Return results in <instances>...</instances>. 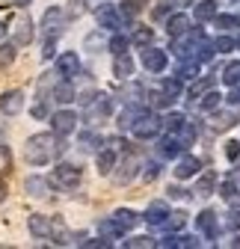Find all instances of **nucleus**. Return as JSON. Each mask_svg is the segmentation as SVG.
<instances>
[{
  "label": "nucleus",
  "instance_id": "nucleus-1",
  "mask_svg": "<svg viewBox=\"0 0 240 249\" xmlns=\"http://www.w3.org/2000/svg\"><path fill=\"white\" fill-rule=\"evenodd\" d=\"M63 151V145H59V140L53 134H36L33 140L27 142V160L33 166H45L53 160V154Z\"/></svg>",
  "mask_w": 240,
  "mask_h": 249
},
{
  "label": "nucleus",
  "instance_id": "nucleus-2",
  "mask_svg": "<svg viewBox=\"0 0 240 249\" xmlns=\"http://www.w3.org/2000/svg\"><path fill=\"white\" fill-rule=\"evenodd\" d=\"M134 137L137 140H152V137H157L160 131H163V119H157L154 113H142L137 122H134Z\"/></svg>",
  "mask_w": 240,
  "mask_h": 249
},
{
  "label": "nucleus",
  "instance_id": "nucleus-3",
  "mask_svg": "<svg viewBox=\"0 0 240 249\" xmlns=\"http://www.w3.org/2000/svg\"><path fill=\"white\" fill-rule=\"evenodd\" d=\"M56 74H63L66 80L74 77V74H80V56H77L74 51L59 53V56H56Z\"/></svg>",
  "mask_w": 240,
  "mask_h": 249
},
{
  "label": "nucleus",
  "instance_id": "nucleus-4",
  "mask_svg": "<svg viewBox=\"0 0 240 249\" xmlns=\"http://www.w3.org/2000/svg\"><path fill=\"white\" fill-rule=\"evenodd\" d=\"M80 169L77 166H71V163H59L56 169H53V181L59 184V187H77L80 184Z\"/></svg>",
  "mask_w": 240,
  "mask_h": 249
},
{
  "label": "nucleus",
  "instance_id": "nucleus-5",
  "mask_svg": "<svg viewBox=\"0 0 240 249\" xmlns=\"http://www.w3.org/2000/svg\"><path fill=\"white\" fill-rule=\"evenodd\" d=\"M51 124H53V131H56L59 137H66V134H71V131L77 128V116H74L71 110H59V113L51 116Z\"/></svg>",
  "mask_w": 240,
  "mask_h": 249
},
{
  "label": "nucleus",
  "instance_id": "nucleus-6",
  "mask_svg": "<svg viewBox=\"0 0 240 249\" xmlns=\"http://www.w3.org/2000/svg\"><path fill=\"white\" fill-rule=\"evenodd\" d=\"M27 229H30V234H33V237H51L53 234V220H51V216H45V213H33L27 220Z\"/></svg>",
  "mask_w": 240,
  "mask_h": 249
},
{
  "label": "nucleus",
  "instance_id": "nucleus-7",
  "mask_svg": "<svg viewBox=\"0 0 240 249\" xmlns=\"http://www.w3.org/2000/svg\"><path fill=\"white\" fill-rule=\"evenodd\" d=\"M0 110L6 116H18L24 110V92L21 89H12V92H3L0 95Z\"/></svg>",
  "mask_w": 240,
  "mask_h": 249
},
{
  "label": "nucleus",
  "instance_id": "nucleus-8",
  "mask_svg": "<svg viewBox=\"0 0 240 249\" xmlns=\"http://www.w3.org/2000/svg\"><path fill=\"white\" fill-rule=\"evenodd\" d=\"M63 24H66V12L63 9H48L45 12V18H42V27H45V33L48 36H59L63 33Z\"/></svg>",
  "mask_w": 240,
  "mask_h": 249
},
{
  "label": "nucleus",
  "instance_id": "nucleus-9",
  "mask_svg": "<svg viewBox=\"0 0 240 249\" xmlns=\"http://www.w3.org/2000/svg\"><path fill=\"white\" fill-rule=\"evenodd\" d=\"M142 66H145L148 71L160 74V71L166 69V53L157 51V48H145V51H142Z\"/></svg>",
  "mask_w": 240,
  "mask_h": 249
},
{
  "label": "nucleus",
  "instance_id": "nucleus-10",
  "mask_svg": "<svg viewBox=\"0 0 240 249\" xmlns=\"http://www.w3.org/2000/svg\"><path fill=\"white\" fill-rule=\"evenodd\" d=\"M166 216H169V208H166V202H152L142 220H145L148 226H163V223H166Z\"/></svg>",
  "mask_w": 240,
  "mask_h": 249
},
{
  "label": "nucleus",
  "instance_id": "nucleus-11",
  "mask_svg": "<svg viewBox=\"0 0 240 249\" xmlns=\"http://www.w3.org/2000/svg\"><path fill=\"white\" fill-rule=\"evenodd\" d=\"M202 169V163H199V158H193V154H184L181 160H178V166H175V178H193L196 172Z\"/></svg>",
  "mask_w": 240,
  "mask_h": 249
},
{
  "label": "nucleus",
  "instance_id": "nucleus-12",
  "mask_svg": "<svg viewBox=\"0 0 240 249\" xmlns=\"http://www.w3.org/2000/svg\"><path fill=\"white\" fill-rule=\"evenodd\" d=\"M33 42V21L27 15H18L15 21V45H30Z\"/></svg>",
  "mask_w": 240,
  "mask_h": 249
},
{
  "label": "nucleus",
  "instance_id": "nucleus-13",
  "mask_svg": "<svg viewBox=\"0 0 240 249\" xmlns=\"http://www.w3.org/2000/svg\"><path fill=\"white\" fill-rule=\"evenodd\" d=\"M137 220H139V216H137L131 208H119V211L113 213V223H116V229L122 231V234H125V231H131V229L137 226Z\"/></svg>",
  "mask_w": 240,
  "mask_h": 249
},
{
  "label": "nucleus",
  "instance_id": "nucleus-14",
  "mask_svg": "<svg viewBox=\"0 0 240 249\" xmlns=\"http://www.w3.org/2000/svg\"><path fill=\"white\" fill-rule=\"evenodd\" d=\"M196 226H199V231L202 234H207V237H217V213L214 211H202L199 216H196Z\"/></svg>",
  "mask_w": 240,
  "mask_h": 249
},
{
  "label": "nucleus",
  "instance_id": "nucleus-15",
  "mask_svg": "<svg viewBox=\"0 0 240 249\" xmlns=\"http://www.w3.org/2000/svg\"><path fill=\"white\" fill-rule=\"evenodd\" d=\"M166 30H169V36H172V39H175V36H181V33H187V30H190V18H187L184 12H175V15L166 18Z\"/></svg>",
  "mask_w": 240,
  "mask_h": 249
},
{
  "label": "nucleus",
  "instance_id": "nucleus-16",
  "mask_svg": "<svg viewBox=\"0 0 240 249\" xmlns=\"http://www.w3.org/2000/svg\"><path fill=\"white\" fill-rule=\"evenodd\" d=\"M113 74H116L119 80H128V77L134 74V59H131L128 53H116V62H113Z\"/></svg>",
  "mask_w": 240,
  "mask_h": 249
},
{
  "label": "nucleus",
  "instance_id": "nucleus-17",
  "mask_svg": "<svg viewBox=\"0 0 240 249\" xmlns=\"http://www.w3.org/2000/svg\"><path fill=\"white\" fill-rule=\"evenodd\" d=\"M107 113H110V98L107 95H98V98H92L89 101V122H95V119H107Z\"/></svg>",
  "mask_w": 240,
  "mask_h": 249
},
{
  "label": "nucleus",
  "instance_id": "nucleus-18",
  "mask_svg": "<svg viewBox=\"0 0 240 249\" xmlns=\"http://www.w3.org/2000/svg\"><path fill=\"white\" fill-rule=\"evenodd\" d=\"M98 24L107 30H119L122 27V12H116L113 6H104V9H98Z\"/></svg>",
  "mask_w": 240,
  "mask_h": 249
},
{
  "label": "nucleus",
  "instance_id": "nucleus-19",
  "mask_svg": "<svg viewBox=\"0 0 240 249\" xmlns=\"http://www.w3.org/2000/svg\"><path fill=\"white\" fill-rule=\"evenodd\" d=\"M51 95H53V101H56V104H71L77 92H74V86L66 80V83H53V92H51Z\"/></svg>",
  "mask_w": 240,
  "mask_h": 249
},
{
  "label": "nucleus",
  "instance_id": "nucleus-20",
  "mask_svg": "<svg viewBox=\"0 0 240 249\" xmlns=\"http://www.w3.org/2000/svg\"><path fill=\"white\" fill-rule=\"evenodd\" d=\"M193 15H196V21H214L220 12H217V3H214V0H199L196 9H193Z\"/></svg>",
  "mask_w": 240,
  "mask_h": 249
},
{
  "label": "nucleus",
  "instance_id": "nucleus-21",
  "mask_svg": "<svg viewBox=\"0 0 240 249\" xmlns=\"http://www.w3.org/2000/svg\"><path fill=\"white\" fill-rule=\"evenodd\" d=\"M220 196H223V199H234V196H240V169H234V172L223 181Z\"/></svg>",
  "mask_w": 240,
  "mask_h": 249
},
{
  "label": "nucleus",
  "instance_id": "nucleus-22",
  "mask_svg": "<svg viewBox=\"0 0 240 249\" xmlns=\"http://www.w3.org/2000/svg\"><path fill=\"white\" fill-rule=\"evenodd\" d=\"M184 148H187V145L178 140V134H172V137H166V140L160 142V154H163V158H178Z\"/></svg>",
  "mask_w": 240,
  "mask_h": 249
},
{
  "label": "nucleus",
  "instance_id": "nucleus-23",
  "mask_svg": "<svg viewBox=\"0 0 240 249\" xmlns=\"http://www.w3.org/2000/svg\"><path fill=\"white\" fill-rule=\"evenodd\" d=\"M214 187H217V172L207 169V172L199 178V184H196V193H199V196H211V193H214Z\"/></svg>",
  "mask_w": 240,
  "mask_h": 249
},
{
  "label": "nucleus",
  "instance_id": "nucleus-24",
  "mask_svg": "<svg viewBox=\"0 0 240 249\" xmlns=\"http://www.w3.org/2000/svg\"><path fill=\"white\" fill-rule=\"evenodd\" d=\"M234 113H214L211 116V128L214 131H228V128H234Z\"/></svg>",
  "mask_w": 240,
  "mask_h": 249
},
{
  "label": "nucleus",
  "instance_id": "nucleus-25",
  "mask_svg": "<svg viewBox=\"0 0 240 249\" xmlns=\"http://www.w3.org/2000/svg\"><path fill=\"white\" fill-rule=\"evenodd\" d=\"M113 163H116V148L110 145V148H104L98 154V169H101V175H110L113 172Z\"/></svg>",
  "mask_w": 240,
  "mask_h": 249
},
{
  "label": "nucleus",
  "instance_id": "nucleus-26",
  "mask_svg": "<svg viewBox=\"0 0 240 249\" xmlns=\"http://www.w3.org/2000/svg\"><path fill=\"white\" fill-rule=\"evenodd\" d=\"M145 110H139V107H128L122 116H119V128H122V131H128V128H134V122L142 116Z\"/></svg>",
  "mask_w": 240,
  "mask_h": 249
},
{
  "label": "nucleus",
  "instance_id": "nucleus-27",
  "mask_svg": "<svg viewBox=\"0 0 240 249\" xmlns=\"http://www.w3.org/2000/svg\"><path fill=\"white\" fill-rule=\"evenodd\" d=\"M223 80H225V86H231V89H240V62H231V66H225V71H223Z\"/></svg>",
  "mask_w": 240,
  "mask_h": 249
},
{
  "label": "nucleus",
  "instance_id": "nucleus-28",
  "mask_svg": "<svg viewBox=\"0 0 240 249\" xmlns=\"http://www.w3.org/2000/svg\"><path fill=\"white\" fill-rule=\"evenodd\" d=\"M199 74V59H187V62H181V69H178V80H193Z\"/></svg>",
  "mask_w": 240,
  "mask_h": 249
},
{
  "label": "nucleus",
  "instance_id": "nucleus-29",
  "mask_svg": "<svg viewBox=\"0 0 240 249\" xmlns=\"http://www.w3.org/2000/svg\"><path fill=\"white\" fill-rule=\"evenodd\" d=\"M163 226H166L169 231H181V229L187 226V213H184V211H175V213H169Z\"/></svg>",
  "mask_w": 240,
  "mask_h": 249
},
{
  "label": "nucleus",
  "instance_id": "nucleus-30",
  "mask_svg": "<svg viewBox=\"0 0 240 249\" xmlns=\"http://www.w3.org/2000/svg\"><path fill=\"white\" fill-rule=\"evenodd\" d=\"M184 124H187V119H184L181 113H169V116L163 119V128H166L169 134H178V131L184 128Z\"/></svg>",
  "mask_w": 240,
  "mask_h": 249
},
{
  "label": "nucleus",
  "instance_id": "nucleus-31",
  "mask_svg": "<svg viewBox=\"0 0 240 249\" xmlns=\"http://www.w3.org/2000/svg\"><path fill=\"white\" fill-rule=\"evenodd\" d=\"M152 39H154V30L152 27H137L134 36H131L134 45H152Z\"/></svg>",
  "mask_w": 240,
  "mask_h": 249
},
{
  "label": "nucleus",
  "instance_id": "nucleus-32",
  "mask_svg": "<svg viewBox=\"0 0 240 249\" xmlns=\"http://www.w3.org/2000/svg\"><path fill=\"white\" fill-rule=\"evenodd\" d=\"M24 187L30 196H48V181H42V178H27Z\"/></svg>",
  "mask_w": 240,
  "mask_h": 249
},
{
  "label": "nucleus",
  "instance_id": "nucleus-33",
  "mask_svg": "<svg viewBox=\"0 0 240 249\" xmlns=\"http://www.w3.org/2000/svg\"><path fill=\"white\" fill-rule=\"evenodd\" d=\"M220 101H223V95H220V92L207 89L205 95H202V110H207V113H211V110H217V107H220Z\"/></svg>",
  "mask_w": 240,
  "mask_h": 249
},
{
  "label": "nucleus",
  "instance_id": "nucleus-34",
  "mask_svg": "<svg viewBox=\"0 0 240 249\" xmlns=\"http://www.w3.org/2000/svg\"><path fill=\"white\" fill-rule=\"evenodd\" d=\"M134 169H137V160H125V163H122V172H116V181H119V184L134 181V175H137Z\"/></svg>",
  "mask_w": 240,
  "mask_h": 249
},
{
  "label": "nucleus",
  "instance_id": "nucleus-35",
  "mask_svg": "<svg viewBox=\"0 0 240 249\" xmlns=\"http://www.w3.org/2000/svg\"><path fill=\"white\" fill-rule=\"evenodd\" d=\"M12 59H15V42H9V45H0V66H12Z\"/></svg>",
  "mask_w": 240,
  "mask_h": 249
},
{
  "label": "nucleus",
  "instance_id": "nucleus-36",
  "mask_svg": "<svg viewBox=\"0 0 240 249\" xmlns=\"http://www.w3.org/2000/svg\"><path fill=\"white\" fill-rule=\"evenodd\" d=\"M12 169V151L9 145H0V175H6Z\"/></svg>",
  "mask_w": 240,
  "mask_h": 249
},
{
  "label": "nucleus",
  "instance_id": "nucleus-37",
  "mask_svg": "<svg viewBox=\"0 0 240 249\" xmlns=\"http://www.w3.org/2000/svg\"><path fill=\"white\" fill-rule=\"evenodd\" d=\"M214 21H217V27H223V30H234V27H240V15H217Z\"/></svg>",
  "mask_w": 240,
  "mask_h": 249
},
{
  "label": "nucleus",
  "instance_id": "nucleus-38",
  "mask_svg": "<svg viewBox=\"0 0 240 249\" xmlns=\"http://www.w3.org/2000/svg\"><path fill=\"white\" fill-rule=\"evenodd\" d=\"M181 80H178V77H169V80H163V92H166V95H172V98H178V95H181Z\"/></svg>",
  "mask_w": 240,
  "mask_h": 249
},
{
  "label": "nucleus",
  "instance_id": "nucleus-39",
  "mask_svg": "<svg viewBox=\"0 0 240 249\" xmlns=\"http://www.w3.org/2000/svg\"><path fill=\"white\" fill-rule=\"evenodd\" d=\"M128 45H131V42H128L125 36H119V33L110 39V51H113V53H128Z\"/></svg>",
  "mask_w": 240,
  "mask_h": 249
},
{
  "label": "nucleus",
  "instance_id": "nucleus-40",
  "mask_svg": "<svg viewBox=\"0 0 240 249\" xmlns=\"http://www.w3.org/2000/svg\"><path fill=\"white\" fill-rule=\"evenodd\" d=\"M139 9H142V0H128V3H122L119 12H122V18H134Z\"/></svg>",
  "mask_w": 240,
  "mask_h": 249
},
{
  "label": "nucleus",
  "instance_id": "nucleus-41",
  "mask_svg": "<svg viewBox=\"0 0 240 249\" xmlns=\"http://www.w3.org/2000/svg\"><path fill=\"white\" fill-rule=\"evenodd\" d=\"M214 48H217V53H228V51L234 48V39H231V36H220V39L214 42Z\"/></svg>",
  "mask_w": 240,
  "mask_h": 249
},
{
  "label": "nucleus",
  "instance_id": "nucleus-42",
  "mask_svg": "<svg viewBox=\"0 0 240 249\" xmlns=\"http://www.w3.org/2000/svg\"><path fill=\"white\" fill-rule=\"evenodd\" d=\"M207 89H211V80H199V83H193V86H190V98H199V95H205Z\"/></svg>",
  "mask_w": 240,
  "mask_h": 249
},
{
  "label": "nucleus",
  "instance_id": "nucleus-43",
  "mask_svg": "<svg viewBox=\"0 0 240 249\" xmlns=\"http://www.w3.org/2000/svg\"><path fill=\"white\" fill-rule=\"evenodd\" d=\"M225 158H228V160H237V158H240V142H234V140L225 142Z\"/></svg>",
  "mask_w": 240,
  "mask_h": 249
},
{
  "label": "nucleus",
  "instance_id": "nucleus-44",
  "mask_svg": "<svg viewBox=\"0 0 240 249\" xmlns=\"http://www.w3.org/2000/svg\"><path fill=\"white\" fill-rule=\"evenodd\" d=\"M125 246H131V249H137V246H139V249H145V246H157V243H154L152 237H134V240H128Z\"/></svg>",
  "mask_w": 240,
  "mask_h": 249
},
{
  "label": "nucleus",
  "instance_id": "nucleus-45",
  "mask_svg": "<svg viewBox=\"0 0 240 249\" xmlns=\"http://www.w3.org/2000/svg\"><path fill=\"white\" fill-rule=\"evenodd\" d=\"M157 246H163V249H172V246H181V234H169V237L157 240Z\"/></svg>",
  "mask_w": 240,
  "mask_h": 249
},
{
  "label": "nucleus",
  "instance_id": "nucleus-46",
  "mask_svg": "<svg viewBox=\"0 0 240 249\" xmlns=\"http://www.w3.org/2000/svg\"><path fill=\"white\" fill-rule=\"evenodd\" d=\"M157 175H160V163H148V166H145V172H142V178H145V181H154Z\"/></svg>",
  "mask_w": 240,
  "mask_h": 249
},
{
  "label": "nucleus",
  "instance_id": "nucleus-47",
  "mask_svg": "<svg viewBox=\"0 0 240 249\" xmlns=\"http://www.w3.org/2000/svg\"><path fill=\"white\" fill-rule=\"evenodd\" d=\"M228 226L231 229H240V208H231L228 211Z\"/></svg>",
  "mask_w": 240,
  "mask_h": 249
},
{
  "label": "nucleus",
  "instance_id": "nucleus-48",
  "mask_svg": "<svg viewBox=\"0 0 240 249\" xmlns=\"http://www.w3.org/2000/svg\"><path fill=\"white\" fill-rule=\"evenodd\" d=\"M53 45H56V36H48V42H45V51H42V56H53Z\"/></svg>",
  "mask_w": 240,
  "mask_h": 249
},
{
  "label": "nucleus",
  "instance_id": "nucleus-49",
  "mask_svg": "<svg viewBox=\"0 0 240 249\" xmlns=\"http://www.w3.org/2000/svg\"><path fill=\"white\" fill-rule=\"evenodd\" d=\"M166 193H169V196H172V199H184V196H187V193H184V190H181V187H175V184H172V187H169V190H166Z\"/></svg>",
  "mask_w": 240,
  "mask_h": 249
},
{
  "label": "nucleus",
  "instance_id": "nucleus-50",
  "mask_svg": "<svg viewBox=\"0 0 240 249\" xmlns=\"http://www.w3.org/2000/svg\"><path fill=\"white\" fill-rule=\"evenodd\" d=\"M33 116H36V119H45V116H48V107H45V101L33 107Z\"/></svg>",
  "mask_w": 240,
  "mask_h": 249
},
{
  "label": "nucleus",
  "instance_id": "nucleus-51",
  "mask_svg": "<svg viewBox=\"0 0 240 249\" xmlns=\"http://www.w3.org/2000/svg\"><path fill=\"white\" fill-rule=\"evenodd\" d=\"M80 246H89V249H98V246H110V240H86Z\"/></svg>",
  "mask_w": 240,
  "mask_h": 249
},
{
  "label": "nucleus",
  "instance_id": "nucleus-52",
  "mask_svg": "<svg viewBox=\"0 0 240 249\" xmlns=\"http://www.w3.org/2000/svg\"><path fill=\"white\" fill-rule=\"evenodd\" d=\"M181 246H199V237H190V234H181Z\"/></svg>",
  "mask_w": 240,
  "mask_h": 249
},
{
  "label": "nucleus",
  "instance_id": "nucleus-53",
  "mask_svg": "<svg viewBox=\"0 0 240 249\" xmlns=\"http://www.w3.org/2000/svg\"><path fill=\"white\" fill-rule=\"evenodd\" d=\"M228 104H234V107L240 110V89H234V92H231V95H228Z\"/></svg>",
  "mask_w": 240,
  "mask_h": 249
},
{
  "label": "nucleus",
  "instance_id": "nucleus-54",
  "mask_svg": "<svg viewBox=\"0 0 240 249\" xmlns=\"http://www.w3.org/2000/svg\"><path fill=\"white\" fill-rule=\"evenodd\" d=\"M71 3H74V6H71V18H74L77 12H83V0H71Z\"/></svg>",
  "mask_w": 240,
  "mask_h": 249
},
{
  "label": "nucleus",
  "instance_id": "nucleus-55",
  "mask_svg": "<svg viewBox=\"0 0 240 249\" xmlns=\"http://www.w3.org/2000/svg\"><path fill=\"white\" fill-rule=\"evenodd\" d=\"M166 12H169V6H157V9H154V18H163Z\"/></svg>",
  "mask_w": 240,
  "mask_h": 249
},
{
  "label": "nucleus",
  "instance_id": "nucleus-56",
  "mask_svg": "<svg viewBox=\"0 0 240 249\" xmlns=\"http://www.w3.org/2000/svg\"><path fill=\"white\" fill-rule=\"evenodd\" d=\"M6 199V184H3V178H0V202Z\"/></svg>",
  "mask_w": 240,
  "mask_h": 249
},
{
  "label": "nucleus",
  "instance_id": "nucleus-57",
  "mask_svg": "<svg viewBox=\"0 0 240 249\" xmlns=\"http://www.w3.org/2000/svg\"><path fill=\"white\" fill-rule=\"evenodd\" d=\"M6 36V27H3V21H0V39H3Z\"/></svg>",
  "mask_w": 240,
  "mask_h": 249
},
{
  "label": "nucleus",
  "instance_id": "nucleus-58",
  "mask_svg": "<svg viewBox=\"0 0 240 249\" xmlns=\"http://www.w3.org/2000/svg\"><path fill=\"white\" fill-rule=\"evenodd\" d=\"M178 3H193V0H178Z\"/></svg>",
  "mask_w": 240,
  "mask_h": 249
}]
</instances>
